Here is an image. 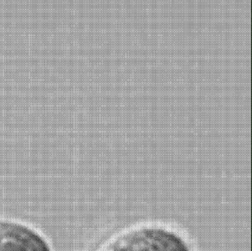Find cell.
Segmentation results:
<instances>
[{
  "label": "cell",
  "instance_id": "obj_1",
  "mask_svg": "<svg viewBox=\"0 0 252 251\" xmlns=\"http://www.w3.org/2000/svg\"><path fill=\"white\" fill-rule=\"evenodd\" d=\"M98 251H191L178 233L158 226H141L119 233Z\"/></svg>",
  "mask_w": 252,
  "mask_h": 251
},
{
  "label": "cell",
  "instance_id": "obj_2",
  "mask_svg": "<svg viewBox=\"0 0 252 251\" xmlns=\"http://www.w3.org/2000/svg\"><path fill=\"white\" fill-rule=\"evenodd\" d=\"M0 251H51L42 235L32 227L0 219Z\"/></svg>",
  "mask_w": 252,
  "mask_h": 251
}]
</instances>
